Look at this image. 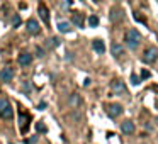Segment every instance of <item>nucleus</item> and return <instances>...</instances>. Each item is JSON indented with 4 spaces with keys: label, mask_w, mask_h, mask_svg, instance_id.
<instances>
[{
    "label": "nucleus",
    "mask_w": 158,
    "mask_h": 144,
    "mask_svg": "<svg viewBox=\"0 0 158 144\" xmlns=\"http://www.w3.org/2000/svg\"><path fill=\"white\" fill-rule=\"evenodd\" d=\"M124 42H126L127 48L131 49H136L141 42V34L136 31V29H129L126 31V36H124Z\"/></svg>",
    "instance_id": "1"
},
{
    "label": "nucleus",
    "mask_w": 158,
    "mask_h": 144,
    "mask_svg": "<svg viewBox=\"0 0 158 144\" xmlns=\"http://www.w3.org/2000/svg\"><path fill=\"white\" fill-rule=\"evenodd\" d=\"M0 117L5 119V120H10L12 117H14V109H12L10 102H9L5 97L0 98Z\"/></svg>",
    "instance_id": "2"
},
{
    "label": "nucleus",
    "mask_w": 158,
    "mask_h": 144,
    "mask_svg": "<svg viewBox=\"0 0 158 144\" xmlns=\"http://www.w3.org/2000/svg\"><path fill=\"white\" fill-rule=\"evenodd\" d=\"M110 90H112L116 95H119V97H123V95H127V88H126V85H124V82L123 80H112L110 82Z\"/></svg>",
    "instance_id": "3"
},
{
    "label": "nucleus",
    "mask_w": 158,
    "mask_h": 144,
    "mask_svg": "<svg viewBox=\"0 0 158 144\" xmlns=\"http://www.w3.org/2000/svg\"><path fill=\"white\" fill-rule=\"evenodd\" d=\"M158 59V49L156 48H146L143 53V61L146 65H153L155 61Z\"/></svg>",
    "instance_id": "4"
},
{
    "label": "nucleus",
    "mask_w": 158,
    "mask_h": 144,
    "mask_svg": "<svg viewBox=\"0 0 158 144\" xmlns=\"http://www.w3.org/2000/svg\"><path fill=\"white\" fill-rule=\"evenodd\" d=\"M123 105L121 103H109V105L106 107V114L110 117V119H116V117H119L121 114H123Z\"/></svg>",
    "instance_id": "5"
},
{
    "label": "nucleus",
    "mask_w": 158,
    "mask_h": 144,
    "mask_svg": "<svg viewBox=\"0 0 158 144\" xmlns=\"http://www.w3.org/2000/svg\"><path fill=\"white\" fill-rule=\"evenodd\" d=\"M123 19H124V12L121 7H112L109 10V21L112 22V24H119Z\"/></svg>",
    "instance_id": "6"
},
{
    "label": "nucleus",
    "mask_w": 158,
    "mask_h": 144,
    "mask_svg": "<svg viewBox=\"0 0 158 144\" xmlns=\"http://www.w3.org/2000/svg\"><path fill=\"white\" fill-rule=\"evenodd\" d=\"M14 80V70L10 66H5V68L0 70V82L2 83H10Z\"/></svg>",
    "instance_id": "7"
},
{
    "label": "nucleus",
    "mask_w": 158,
    "mask_h": 144,
    "mask_svg": "<svg viewBox=\"0 0 158 144\" xmlns=\"http://www.w3.org/2000/svg\"><path fill=\"white\" fill-rule=\"evenodd\" d=\"M26 29H27V32H29L31 36L41 34V26H39V22L36 21V19H29L27 24H26Z\"/></svg>",
    "instance_id": "8"
},
{
    "label": "nucleus",
    "mask_w": 158,
    "mask_h": 144,
    "mask_svg": "<svg viewBox=\"0 0 158 144\" xmlns=\"http://www.w3.org/2000/svg\"><path fill=\"white\" fill-rule=\"evenodd\" d=\"M38 14L41 15V21L44 22V26H49V10H48V7H46V4L38 5Z\"/></svg>",
    "instance_id": "9"
},
{
    "label": "nucleus",
    "mask_w": 158,
    "mask_h": 144,
    "mask_svg": "<svg viewBox=\"0 0 158 144\" xmlns=\"http://www.w3.org/2000/svg\"><path fill=\"white\" fill-rule=\"evenodd\" d=\"M134 130H136V127H134V122L133 120H124V122H121V132L123 134H133Z\"/></svg>",
    "instance_id": "10"
},
{
    "label": "nucleus",
    "mask_w": 158,
    "mask_h": 144,
    "mask_svg": "<svg viewBox=\"0 0 158 144\" xmlns=\"http://www.w3.org/2000/svg\"><path fill=\"white\" fill-rule=\"evenodd\" d=\"M72 22L77 26V27L82 29L83 24H85V15H83L82 12H73V14H72Z\"/></svg>",
    "instance_id": "11"
},
{
    "label": "nucleus",
    "mask_w": 158,
    "mask_h": 144,
    "mask_svg": "<svg viewBox=\"0 0 158 144\" xmlns=\"http://www.w3.org/2000/svg\"><path fill=\"white\" fill-rule=\"evenodd\" d=\"M68 105L72 107V109H80L82 107V97L78 95V93H72L68 98Z\"/></svg>",
    "instance_id": "12"
},
{
    "label": "nucleus",
    "mask_w": 158,
    "mask_h": 144,
    "mask_svg": "<svg viewBox=\"0 0 158 144\" xmlns=\"http://www.w3.org/2000/svg\"><path fill=\"white\" fill-rule=\"evenodd\" d=\"M19 120H21V132L26 134V130L29 129V114L19 112Z\"/></svg>",
    "instance_id": "13"
},
{
    "label": "nucleus",
    "mask_w": 158,
    "mask_h": 144,
    "mask_svg": "<svg viewBox=\"0 0 158 144\" xmlns=\"http://www.w3.org/2000/svg\"><path fill=\"white\" fill-rule=\"evenodd\" d=\"M17 61H19V65H21V66H29L32 63V54H31V53H21L19 58H17Z\"/></svg>",
    "instance_id": "14"
},
{
    "label": "nucleus",
    "mask_w": 158,
    "mask_h": 144,
    "mask_svg": "<svg viewBox=\"0 0 158 144\" xmlns=\"http://www.w3.org/2000/svg\"><path fill=\"white\" fill-rule=\"evenodd\" d=\"M110 53H112L114 58H121V56L124 54L123 44H119V42H112V44H110Z\"/></svg>",
    "instance_id": "15"
},
{
    "label": "nucleus",
    "mask_w": 158,
    "mask_h": 144,
    "mask_svg": "<svg viewBox=\"0 0 158 144\" xmlns=\"http://www.w3.org/2000/svg\"><path fill=\"white\" fill-rule=\"evenodd\" d=\"M92 49L97 54H104V53H106V44H104V41H100V39H94Z\"/></svg>",
    "instance_id": "16"
},
{
    "label": "nucleus",
    "mask_w": 158,
    "mask_h": 144,
    "mask_svg": "<svg viewBox=\"0 0 158 144\" xmlns=\"http://www.w3.org/2000/svg\"><path fill=\"white\" fill-rule=\"evenodd\" d=\"M70 29H72V24H70V22H66V21H61L58 24V31L63 32V34H65V32H68Z\"/></svg>",
    "instance_id": "17"
},
{
    "label": "nucleus",
    "mask_w": 158,
    "mask_h": 144,
    "mask_svg": "<svg viewBox=\"0 0 158 144\" xmlns=\"http://www.w3.org/2000/svg\"><path fill=\"white\" fill-rule=\"evenodd\" d=\"M46 44H48L51 49L58 48V46H60V38H49L48 41H46Z\"/></svg>",
    "instance_id": "18"
},
{
    "label": "nucleus",
    "mask_w": 158,
    "mask_h": 144,
    "mask_svg": "<svg viewBox=\"0 0 158 144\" xmlns=\"http://www.w3.org/2000/svg\"><path fill=\"white\" fill-rule=\"evenodd\" d=\"M99 22H100V19L97 17V15H90V17H89V26H90V27H97Z\"/></svg>",
    "instance_id": "19"
},
{
    "label": "nucleus",
    "mask_w": 158,
    "mask_h": 144,
    "mask_svg": "<svg viewBox=\"0 0 158 144\" xmlns=\"http://www.w3.org/2000/svg\"><path fill=\"white\" fill-rule=\"evenodd\" d=\"M39 141V136H31L27 139H24V144H36Z\"/></svg>",
    "instance_id": "20"
},
{
    "label": "nucleus",
    "mask_w": 158,
    "mask_h": 144,
    "mask_svg": "<svg viewBox=\"0 0 158 144\" xmlns=\"http://www.w3.org/2000/svg\"><path fill=\"white\" fill-rule=\"evenodd\" d=\"M19 26H21V15L15 14L14 19H12V27H19Z\"/></svg>",
    "instance_id": "21"
},
{
    "label": "nucleus",
    "mask_w": 158,
    "mask_h": 144,
    "mask_svg": "<svg viewBox=\"0 0 158 144\" xmlns=\"http://www.w3.org/2000/svg\"><path fill=\"white\" fill-rule=\"evenodd\" d=\"M36 129H38V132H48V127H46L43 122H38V124H36Z\"/></svg>",
    "instance_id": "22"
},
{
    "label": "nucleus",
    "mask_w": 158,
    "mask_h": 144,
    "mask_svg": "<svg viewBox=\"0 0 158 144\" xmlns=\"http://www.w3.org/2000/svg\"><path fill=\"white\" fill-rule=\"evenodd\" d=\"M131 83H133V85H139V83H141V78L133 73V75H131Z\"/></svg>",
    "instance_id": "23"
},
{
    "label": "nucleus",
    "mask_w": 158,
    "mask_h": 144,
    "mask_svg": "<svg viewBox=\"0 0 158 144\" xmlns=\"http://www.w3.org/2000/svg\"><path fill=\"white\" fill-rule=\"evenodd\" d=\"M141 78H150V71H146V70H143V71H141Z\"/></svg>",
    "instance_id": "24"
},
{
    "label": "nucleus",
    "mask_w": 158,
    "mask_h": 144,
    "mask_svg": "<svg viewBox=\"0 0 158 144\" xmlns=\"http://www.w3.org/2000/svg\"><path fill=\"white\" fill-rule=\"evenodd\" d=\"M22 90H24V92H26V90H27V92H31V83H26V85L22 86Z\"/></svg>",
    "instance_id": "25"
},
{
    "label": "nucleus",
    "mask_w": 158,
    "mask_h": 144,
    "mask_svg": "<svg viewBox=\"0 0 158 144\" xmlns=\"http://www.w3.org/2000/svg\"><path fill=\"white\" fill-rule=\"evenodd\" d=\"M44 107H46V103H44V102H41V103L38 105V109H44Z\"/></svg>",
    "instance_id": "26"
},
{
    "label": "nucleus",
    "mask_w": 158,
    "mask_h": 144,
    "mask_svg": "<svg viewBox=\"0 0 158 144\" xmlns=\"http://www.w3.org/2000/svg\"><path fill=\"white\" fill-rule=\"evenodd\" d=\"M156 122H158V119H156Z\"/></svg>",
    "instance_id": "27"
}]
</instances>
